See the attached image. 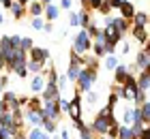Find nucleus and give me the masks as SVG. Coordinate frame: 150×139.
I'll return each instance as SVG.
<instances>
[{"label":"nucleus","instance_id":"1","mask_svg":"<svg viewBox=\"0 0 150 139\" xmlns=\"http://www.w3.org/2000/svg\"><path fill=\"white\" fill-rule=\"evenodd\" d=\"M90 49H92V37H90V32H88V30L81 28L79 34L73 39V52H77L79 56H86Z\"/></svg>","mask_w":150,"mask_h":139},{"label":"nucleus","instance_id":"2","mask_svg":"<svg viewBox=\"0 0 150 139\" xmlns=\"http://www.w3.org/2000/svg\"><path fill=\"white\" fill-rule=\"evenodd\" d=\"M97 81V68H84L79 75V79H77V92H90V88H92V83Z\"/></svg>","mask_w":150,"mask_h":139},{"label":"nucleus","instance_id":"3","mask_svg":"<svg viewBox=\"0 0 150 139\" xmlns=\"http://www.w3.org/2000/svg\"><path fill=\"white\" fill-rule=\"evenodd\" d=\"M114 124H118L114 116H101V114H99L97 118H94V122L90 124V126H92V131H94L97 135H107Z\"/></svg>","mask_w":150,"mask_h":139},{"label":"nucleus","instance_id":"4","mask_svg":"<svg viewBox=\"0 0 150 139\" xmlns=\"http://www.w3.org/2000/svg\"><path fill=\"white\" fill-rule=\"evenodd\" d=\"M24 120L30 124L32 128H41L43 126V122H45V116H43V107L41 109H26L24 111Z\"/></svg>","mask_w":150,"mask_h":139},{"label":"nucleus","instance_id":"5","mask_svg":"<svg viewBox=\"0 0 150 139\" xmlns=\"http://www.w3.org/2000/svg\"><path fill=\"white\" fill-rule=\"evenodd\" d=\"M62 109H60L58 101H43V116L45 118H52V120H58Z\"/></svg>","mask_w":150,"mask_h":139},{"label":"nucleus","instance_id":"6","mask_svg":"<svg viewBox=\"0 0 150 139\" xmlns=\"http://www.w3.org/2000/svg\"><path fill=\"white\" fill-rule=\"evenodd\" d=\"M47 86V77H45V73H37V75H32V79H30V92H35V94H41L45 90Z\"/></svg>","mask_w":150,"mask_h":139},{"label":"nucleus","instance_id":"7","mask_svg":"<svg viewBox=\"0 0 150 139\" xmlns=\"http://www.w3.org/2000/svg\"><path fill=\"white\" fill-rule=\"evenodd\" d=\"M69 116H71V120H81V92H75V96L71 99Z\"/></svg>","mask_w":150,"mask_h":139},{"label":"nucleus","instance_id":"8","mask_svg":"<svg viewBox=\"0 0 150 139\" xmlns=\"http://www.w3.org/2000/svg\"><path fill=\"white\" fill-rule=\"evenodd\" d=\"M28 60H35V62L45 64V62H50V52L43 49V47H32L28 52Z\"/></svg>","mask_w":150,"mask_h":139},{"label":"nucleus","instance_id":"9","mask_svg":"<svg viewBox=\"0 0 150 139\" xmlns=\"http://www.w3.org/2000/svg\"><path fill=\"white\" fill-rule=\"evenodd\" d=\"M41 99H43V101H58V99H60V88H58V83H50V81H47L45 90L41 92Z\"/></svg>","mask_w":150,"mask_h":139},{"label":"nucleus","instance_id":"10","mask_svg":"<svg viewBox=\"0 0 150 139\" xmlns=\"http://www.w3.org/2000/svg\"><path fill=\"white\" fill-rule=\"evenodd\" d=\"M103 32H105V39L110 41V43H114V45H118L120 41L125 39V34H122L114 24H112V26H105V28H103Z\"/></svg>","mask_w":150,"mask_h":139},{"label":"nucleus","instance_id":"11","mask_svg":"<svg viewBox=\"0 0 150 139\" xmlns=\"http://www.w3.org/2000/svg\"><path fill=\"white\" fill-rule=\"evenodd\" d=\"M131 34H133V39L137 41L139 45H146L148 39H150V30H148V28H137V26H133V28H131Z\"/></svg>","mask_w":150,"mask_h":139},{"label":"nucleus","instance_id":"12","mask_svg":"<svg viewBox=\"0 0 150 139\" xmlns=\"http://www.w3.org/2000/svg\"><path fill=\"white\" fill-rule=\"evenodd\" d=\"M135 64L139 66V71H142V73H144L146 68L150 66V52L146 49V47H144V49H142V52L137 54V58H135Z\"/></svg>","mask_w":150,"mask_h":139},{"label":"nucleus","instance_id":"13","mask_svg":"<svg viewBox=\"0 0 150 139\" xmlns=\"http://www.w3.org/2000/svg\"><path fill=\"white\" fill-rule=\"evenodd\" d=\"M129 75H131V73H129V66L118 64V66H116V71H114V83H125Z\"/></svg>","mask_w":150,"mask_h":139},{"label":"nucleus","instance_id":"14","mask_svg":"<svg viewBox=\"0 0 150 139\" xmlns=\"http://www.w3.org/2000/svg\"><path fill=\"white\" fill-rule=\"evenodd\" d=\"M2 101L9 105L11 111H13V109H22V105H19V96L13 94V92H4V94H2Z\"/></svg>","mask_w":150,"mask_h":139},{"label":"nucleus","instance_id":"15","mask_svg":"<svg viewBox=\"0 0 150 139\" xmlns=\"http://www.w3.org/2000/svg\"><path fill=\"white\" fill-rule=\"evenodd\" d=\"M28 13L32 17H41L45 13V4L41 2V0H32V2L28 4Z\"/></svg>","mask_w":150,"mask_h":139},{"label":"nucleus","instance_id":"16","mask_svg":"<svg viewBox=\"0 0 150 139\" xmlns=\"http://www.w3.org/2000/svg\"><path fill=\"white\" fill-rule=\"evenodd\" d=\"M131 24H133V26H137V28H148V24H150V17H148V13H144V11L135 13V17L131 19Z\"/></svg>","mask_w":150,"mask_h":139},{"label":"nucleus","instance_id":"17","mask_svg":"<svg viewBox=\"0 0 150 139\" xmlns=\"http://www.w3.org/2000/svg\"><path fill=\"white\" fill-rule=\"evenodd\" d=\"M58 15H60V6H56L54 2L45 6V13H43L45 22H54V19H58Z\"/></svg>","mask_w":150,"mask_h":139},{"label":"nucleus","instance_id":"18","mask_svg":"<svg viewBox=\"0 0 150 139\" xmlns=\"http://www.w3.org/2000/svg\"><path fill=\"white\" fill-rule=\"evenodd\" d=\"M118 11H120V15H122V17H125V19H129V22H131V19L135 17V13H137V11H135V6H133L131 2H127V4H122V6H120V9H118Z\"/></svg>","mask_w":150,"mask_h":139},{"label":"nucleus","instance_id":"19","mask_svg":"<svg viewBox=\"0 0 150 139\" xmlns=\"http://www.w3.org/2000/svg\"><path fill=\"white\" fill-rule=\"evenodd\" d=\"M114 26H116V28H118V30H120L122 34H125V32L129 30V28H133V24H131V22H129V19H125V17H122V15H120V17H114Z\"/></svg>","mask_w":150,"mask_h":139},{"label":"nucleus","instance_id":"20","mask_svg":"<svg viewBox=\"0 0 150 139\" xmlns=\"http://www.w3.org/2000/svg\"><path fill=\"white\" fill-rule=\"evenodd\" d=\"M26 11H28V6L19 4L17 0H15V2H13V6H11V13H13V17H15V19H22V17L26 15Z\"/></svg>","mask_w":150,"mask_h":139},{"label":"nucleus","instance_id":"21","mask_svg":"<svg viewBox=\"0 0 150 139\" xmlns=\"http://www.w3.org/2000/svg\"><path fill=\"white\" fill-rule=\"evenodd\" d=\"M79 26L84 28V30H88V28L92 26V17H90V13H88V9H84L79 13Z\"/></svg>","mask_w":150,"mask_h":139},{"label":"nucleus","instance_id":"22","mask_svg":"<svg viewBox=\"0 0 150 139\" xmlns=\"http://www.w3.org/2000/svg\"><path fill=\"white\" fill-rule=\"evenodd\" d=\"M137 135L133 133L131 126H125V124H120V131H118V139H135Z\"/></svg>","mask_w":150,"mask_h":139},{"label":"nucleus","instance_id":"23","mask_svg":"<svg viewBox=\"0 0 150 139\" xmlns=\"http://www.w3.org/2000/svg\"><path fill=\"white\" fill-rule=\"evenodd\" d=\"M56 122H58V120H52V118H45V122H43V126H41V128H43L45 133L54 135V133H56V128H58V124H56Z\"/></svg>","mask_w":150,"mask_h":139},{"label":"nucleus","instance_id":"24","mask_svg":"<svg viewBox=\"0 0 150 139\" xmlns=\"http://www.w3.org/2000/svg\"><path fill=\"white\" fill-rule=\"evenodd\" d=\"M137 88L144 90V92H148V88H150V77H148L146 73H139V75H137Z\"/></svg>","mask_w":150,"mask_h":139},{"label":"nucleus","instance_id":"25","mask_svg":"<svg viewBox=\"0 0 150 139\" xmlns=\"http://www.w3.org/2000/svg\"><path fill=\"white\" fill-rule=\"evenodd\" d=\"M28 139H52V135L45 133L43 128H32L30 133H28Z\"/></svg>","mask_w":150,"mask_h":139},{"label":"nucleus","instance_id":"26","mask_svg":"<svg viewBox=\"0 0 150 139\" xmlns=\"http://www.w3.org/2000/svg\"><path fill=\"white\" fill-rule=\"evenodd\" d=\"M103 64H105V68H107V71H116V66H118L120 62H118V58H116V56H107Z\"/></svg>","mask_w":150,"mask_h":139},{"label":"nucleus","instance_id":"27","mask_svg":"<svg viewBox=\"0 0 150 139\" xmlns=\"http://www.w3.org/2000/svg\"><path fill=\"white\" fill-rule=\"evenodd\" d=\"M26 66H28V71L30 73H43V66L45 64H41V62H35V60H28V64H26Z\"/></svg>","mask_w":150,"mask_h":139},{"label":"nucleus","instance_id":"28","mask_svg":"<svg viewBox=\"0 0 150 139\" xmlns=\"http://www.w3.org/2000/svg\"><path fill=\"white\" fill-rule=\"evenodd\" d=\"M94 135H97V133L92 131V126H84V128H79V137H81V139H97Z\"/></svg>","mask_w":150,"mask_h":139},{"label":"nucleus","instance_id":"29","mask_svg":"<svg viewBox=\"0 0 150 139\" xmlns=\"http://www.w3.org/2000/svg\"><path fill=\"white\" fill-rule=\"evenodd\" d=\"M122 124H125V126H131L133 124V109L131 107L125 109V114H122Z\"/></svg>","mask_w":150,"mask_h":139},{"label":"nucleus","instance_id":"30","mask_svg":"<svg viewBox=\"0 0 150 139\" xmlns=\"http://www.w3.org/2000/svg\"><path fill=\"white\" fill-rule=\"evenodd\" d=\"M30 26L35 28V30H43V28H45V17H32Z\"/></svg>","mask_w":150,"mask_h":139},{"label":"nucleus","instance_id":"31","mask_svg":"<svg viewBox=\"0 0 150 139\" xmlns=\"http://www.w3.org/2000/svg\"><path fill=\"white\" fill-rule=\"evenodd\" d=\"M133 124H146V120H144V116H142V109H139V107L133 109Z\"/></svg>","mask_w":150,"mask_h":139},{"label":"nucleus","instance_id":"32","mask_svg":"<svg viewBox=\"0 0 150 139\" xmlns=\"http://www.w3.org/2000/svg\"><path fill=\"white\" fill-rule=\"evenodd\" d=\"M139 109H142V116H144V120L150 122V99L144 103V105H139Z\"/></svg>","mask_w":150,"mask_h":139},{"label":"nucleus","instance_id":"33","mask_svg":"<svg viewBox=\"0 0 150 139\" xmlns=\"http://www.w3.org/2000/svg\"><path fill=\"white\" fill-rule=\"evenodd\" d=\"M28 107L30 109H41V107H43V99H41V96H32L30 103H28Z\"/></svg>","mask_w":150,"mask_h":139},{"label":"nucleus","instance_id":"34","mask_svg":"<svg viewBox=\"0 0 150 139\" xmlns=\"http://www.w3.org/2000/svg\"><path fill=\"white\" fill-rule=\"evenodd\" d=\"M13 73H15L17 77H28V73H30V71H28V66L24 64V66H15V68H13Z\"/></svg>","mask_w":150,"mask_h":139},{"label":"nucleus","instance_id":"35","mask_svg":"<svg viewBox=\"0 0 150 139\" xmlns=\"http://www.w3.org/2000/svg\"><path fill=\"white\" fill-rule=\"evenodd\" d=\"M148 101V92H144V90H139V92H137V99H135V105H144V103Z\"/></svg>","mask_w":150,"mask_h":139},{"label":"nucleus","instance_id":"36","mask_svg":"<svg viewBox=\"0 0 150 139\" xmlns=\"http://www.w3.org/2000/svg\"><path fill=\"white\" fill-rule=\"evenodd\" d=\"M58 105H60V109L64 111V114H69V107H71V101H67V99H62V96H60L58 99Z\"/></svg>","mask_w":150,"mask_h":139},{"label":"nucleus","instance_id":"37","mask_svg":"<svg viewBox=\"0 0 150 139\" xmlns=\"http://www.w3.org/2000/svg\"><path fill=\"white\" fill-rule=\"evenodd\" d=\"M114 94H118L122 101H125V86L122 83H114Z\"/></svg>","mask_w":150,"mask_h":139},{"label":"nucleus","instance_id":"38","mask_svg":"<svg viewBox=\"0 0 150 139\" xmlns=\"http://www.w3.org/2000/svg\"><path fill=\"white\" fill-rule=\"evenodd\" d=\"M32 47H35V45H32V41L24 37V41H22V47H19V49H24V52H30Z\"/></svg>","mask_w":150,"mask_h":139},{"label":"nucleus","instance_id":"39","mask_svg":"<svg viewBox=\"0 0 150 139\" xmlns=\"http://www.w3.org/2000/svg\"><path fill=\"white\" fill-rule=\"evenodd\" d=\"M118 101H120V96L118 94H110V99H107V105H110V107H116V105H118Z\"/></svg>","mask_w":150,"mask_h":139},{"label":"nucleus","instance_id":"40","mask_svg":"<svg viewBox=\"0 0 150 139\" xmlns=\"http://www.w3.org/2000/svg\"><path fill=\"white\" fill-rule=\"evenodd\" d=\"M69 24L71 26H79V13H69Z\"/></svg>","mask_w":150,"mask_h":139},{"label":"nucleus","instance_id":"41","mask_svg":"<svg viewBox=\"0 0 150 139\" xmlns=\"http://www.w3.org/2000/svg\"><path fill=\"white\" fill-rule=\"evenodd\" d=\"M116 47H118V49H120L122 54H127L129 49H131V45H129V43H127V41H125V39H122V41H120V43H118V45H116Z\"/></svg>","mask_w":150,"mask_h":139},{"label":"nucleus","instance_id":"42","mask_svg":"<svg viewBox=\"0 0 150 139\" xmlns=\"http://www.w3.org/2000/svg\"><path fill=\"white\" fill-rule=\"evenodd\" d=\"M11 41H13V45H15L17 49H19V47H22V41H24V37H19V34H13V37H11Z\"/></svg>","mask_w":150,"mask_h":139},{"label":"nucleus","instance_id":"43","mask_svg":"<svg viewBox=\"0 0 150 139\" xmlns=\"http://www.w3.org/2000/svg\"><path fill=\"white\" fill-rule=\"evenodd\" d=\"M67 83H69L67 75H60V77H58V88H60V90H64V88H67Z\"/></svg>","mask_w":150,"mask_h":139},{"label":"nucleus","instance_id":"44","mask_svg":"<svg viewBox=\"0 0 150 139\" xmlns=\"http://www.w3.org/2000/svg\"><path fill=\"white\" fill-rule=\"evenodd\" d=\"M107 2L112 4V9H120L122 4H127V0H107Z\"/></svg>","mask_w":150,"mask_h":139},{"label":"nucleus","instance_id":"45","mask_svg":"<svg viewBox=\"0 0 150 139\" xmlns=\"http://www.w3.org/2000/svg\"><path fill=\"white\" fill-rule=\"evenodd\" d=\"M105 0H90V9H94V11H99L101 9V4H103Z\"/></svg>","mask_w":150,"mask_h":139},{"label":"nucleus","instance_id":"46","mask_svg":"<svg viewBox=\"0 0 150 139\" xmlns=\"http://www.w3.org/2000/svg\"><path fill=\"white\" fill-rule=\"evenodd\" d=\"M139 139H150V128L148 126H144V131L139 133Z\"/></svg>","mask_w":150,"mask_h":139},{"label":"nucleus","instance_id":"47","mask_svg":"<svg viewBox=\"0 0 150 139\" xmlns=\"http://www.w3.org/2000/svg\"><path fill=\"white\" fill-rule=\"evenodd\" d=\"M2 68H6V58H4L2 49H0V71H2Z\"/></svg>","mask_w":150,"mask_h":139},{"label":"nucleus","instance_id":"48","mask_svg":"<svg viewBox=\"0 0 150 139\" xmlns=\"http://www.w3.org/2000/svg\"><path fill=\"white\" fill-rule=\"evenodd\" d=\"M86 99H88V103H97V94L94 92H86Z\"/></svg>","mask_w":150,"mask_h":139},{"label":"nucleus","instance_id":"49","mask_svg":"<svg viewBox=\"0 0 150 139\" xmlns=\"http://www.w3.org/2000/svg\"><path fill=\"white\" fill-rule=\"evenodd\" d=\"M60 9H71V0H60Z\"/></svg>","mask_w":150,"mask_h":139},{"label":"nucleus","instance_id":"50","mask_svg":"<svg viewBox=\"0 0 150 139\" xmlns=\"http://www.w3.org/2000/svg\"><path fill=\"white\" fill-rule=\"evenodd\" d=\"M0 2H2V6H4V9H11V6H13V2H15V0H0Z\"/></svg>","mask_w":150,"mask_h":139},{"label":"nucleus","instance_id":"51","mask_svg":"<svg viewBox=\"0 0 150 139\" xmlns=\"http://www.w3.org/2000/svg\"><path fill=\"white\" fill-rule=\"evenodd\" d=\"M45 32H52L54 30V26H52V22H45V28H43Z\"/></svg>","mask_w":150,"mask_h":139},{"label":"nucleus","instance_id":"52","mask_svg":"<svg viewBox=\"0 0 150 139\" xmlns=\"http://www.w3.org/2000/svg\"><path fill=\"white\" fill-rule=\"evenodd\" d=\"M13 139H28V135H24V133H17V135L13 137Z\"/></svg>","mask_w":150,"mask_h":139},{"label":"nucleus","instance_id":"53","mask_svg":"<svg viewBox=\"0 0 150 139\" xmlns=\"http://www.w3.org/2000/svg\"><path fill=\"white\" fill-rule=\"evenodd\" d=\"M6 83H9V79H6L4 75H2V77H0V86H6Z\"/></svg>","mask_w":150,"mask_h":139},{"label":"nucleus","instance_id":"54","mask_svg":"<svg viewBox=\"0 0 150 139\" xmlns=\"http://www.w3.org/2000/svg\"><path fill=\"white\" fill-rule=\"evenodd\" d=\"M81 4H84V9H90V0H81Z\"/></svg>","mask_w":150,"mask_h":139},{"label":"nucleus","instance_id":"55","mask_svg":"<svg viewBox=\"0 0 150 139\" xmlns=\"http://www.w3.org/2000/svg\"><path fill=\"white\" fill-rule=\"evenodd\" d=\"M17 2H19V4H24V6H28V4L32 2V0H17Z\"/></svg>","mask_w":150,"mask_h":139},{"label":"nucleus","instance_id":"56","mask_svg":"<svg viewBox=\"0 0 150 139\" xmlns=\"http://www.w3.org/2000/svg\"><path fill=\"white\" fill-rule=\"evenodd\" d=\"M60 137H62V139H69V131H62V133H60Z\"/></svg>","mask_w":150,"mask_h":139},{"label":"nucleus","instance_id":"57","mask_svg":"<svg viewBox=\"0 0 150 139\" xmlns=\"http://www.w3.org/2000/svg\"><path fill=\"white\" fill-rule=\"evenodd\" d=\"M41 2H43V4L47 6V4H52V0H41Z\"/></svg>","mask_w":150,"mask_h":139},{"label":"nucleus","instance_id":"58","mask_svg":"<svg viewBox=\"0 0 150 139\" xmlns=\"http://www.w3.org/2000/svg\"><path fill=\"white\" fill-rule=\"evenodd\" d=\"M52 139H62V137H60V135H56V133H54V135H52Z\"/></svg>","mask_w":150,"mask_h":139},{"label":"nucleus","instance_id":"59","mask_svg":"<svg viewBox=\"0 0 150 139\" xmlns=\"http://www.w3.org/2000/svg\"><path fill=\"white\" fill-rule=\"evenodd\" d=\"M144 73H146V75H148V77H150V66H148V68H146V71H144Z\"/></svg>","mask_w":150,"mask_h":139},{"label":"nucleus","instance_id":"60","mask_svg":"<svg viewBox=\"0 0 150 139\" xmlns=\"http://www.w3.org/2000/svg\"><path fill=\"white\" fill-rule=\"evenodd\" d=\"M4 22V17H2V13H0V24H2Z\"/></svg>","mask_w":150,"mask_h":139},{"label":"nucleus","instance_id":"61","mask_svg":"<svg viewBox=\"0 0 150 139\" xmlns=\"http://www.w3.org/2000/svg\"><path fill=\"white\" fill-rule=\"evenodd\" d=\"M2 94H4V92H2V86H0V96H2Z\"/></svg>","mask_w":150,"mask_h":139},{"label":"nucleus","instance_id":"62","mask_svg":"<svg viewBox=\"0 0 150 139\" xmlns=\"http://www.w3.org/2000/svg\"><path fill=\"white\" fill-rule=\"evenodd\" d=\"M148 99H150V88H148Z\"/></svg>","mask_w":150,"mask_h":139},{"label":"nucleus","instance_id":"63","mask_svg":"<svg viewBox=\"0 0 150 139\" xmlns=\"http://www.w3.org/2000/svg\"><path fill=\"white\" fill-rule=\"evenodd\" d=\"M0 120H2V114H0Z\"/></svg>","mask_w":150,"mask_h":139},{"label":"nucleus","instance_id":"64","mask_svg":"<svg viewBox=\"0 0 150 139\" xmlns=\"http://www.w3.org/2000/svg\"><path fill=\"white\" fill-rule=\"evenodd\" d=\"M148 26H150V24H148ZM148 30H150V28H148Z\"/></svg>","mask_w":150,"mask_h":139}]
</instances>
